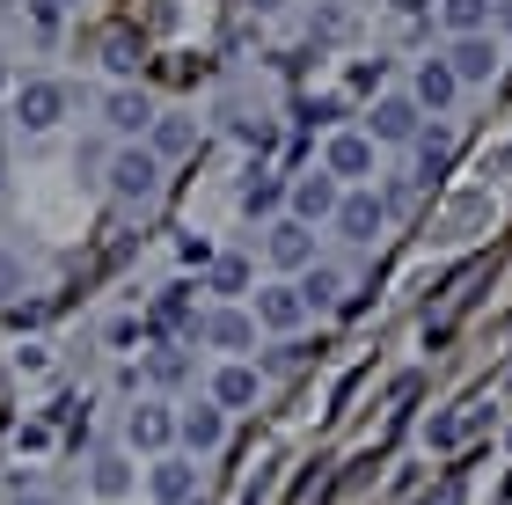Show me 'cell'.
Here are the masks:
<instances>
[{
  "instance_id": "obj_12",
  "label": "cell",
  "mask_w": 512,
  "mask_h": 505,
  "mask_svg": "<svg viewBox=\"0 0 512 505\" xmlns=\"http://www.w3.org/2000/svg\"><path fill=\"white\" fill-rule=\"evenodd\" d=\"M322 169L330 176H366L374 169V140H366V132H337L330 154H322Z\"/></svg>"
},
{
  "instance_id": "obj_6",
  "label": "cell",
  "mask_w": 512,
  "mask_h": 505,
  "mask_svg": "<svg viewBox=\"0 0 512 505\" xmlns=\"http://www.w3.org/2000/svg\"><path fill=\"white\" fill-rule=\"evenodd\" d=\"M103 125L118 132V140H139V132H154V103L139 96V88H118V96L103 103Z\"/></svg>"
},
{
  "instance_id": "obj_25",
  "label": "cell",
  "mask_w": 512,
  "mask_h": 505,
  "mask_svg": "<svg viewBox=\"0 0 512 505\" xmlns=\"http://www.w3.org/2000/svg\"><path fill=\"white\" fill-rule=\"evenodd\" d=\"M235 140H249L256 154H264V147H278V125H264V118H235Z\"/></svg>"
},
{
  "instance_id": "obj_32",
  "label": "cell",
  "mask_w": 512,
  "mask_h": 505,
  "mask_svg": "<svg viewBox=\"0 0 512 505\" xmlns=\"http://www.w3.org/2000/svg\"><path fill=\"white\" fill-rule=\"evenodd\" d=\"M249 8H256V15H278V8H286V0H249Z\"/></svg>"
},
{
  "instance_id": "obj_15",
  "label": "cell",
  "mask_w": 512,
  "mask_h": 505,
  "mask_svg": "<svg viewBox=\"0 0 512 505\" xmlns=\"http://www.w3.org/2000/svg\"><path fill=\"white\" fill-rule=\"evenodd\" d=\"M278 205H286V183H278L271 169H249V183H242V213H249V220H271Z\"/></svg>"
},
{
  "instance_id": "obj_33",
  "label": "cell",
  "mask_w": 512,
  "mask_h": 505,
  "mask_svg": "<svg viewBox=\"0 0 512 505\" xmlns=\"http://www.w3.org/2000/svg\"><path fill=\"white\" fill-rule=\"evenodd\" d=\"M439 505H454V484H447V491H439Z\"/></svg>"
},
{
  "instance_id": "obj_27",
  "label": "cell",
  "mask_w": 512,
  "mask_h": 505,
  "mask_svg": "<svg viewBox=\"0 0 512 505\" xmlns=\"http://www.w3.org/2000/svg\"><path fill=\"white\" fill-rule=\"evenodd\" d=\"M300 118H308V125H337V118H344V103H337V96H315L308 110H300Z\"/></svg>"
},
{
  "instance_id": "obj_10",
  "label": "cell",
  "mask_w": 512,
  "mask_h": 505,
  "mask_svg": "<svg viewBox=\"0 0 512 505\" xmlns=\"http://www.w3.org/2000/svg\"><path fill=\"white\" fill-rule=\"evenodd\" d=\"M300 315H308L300 286H264V293H256V323H264V330H300Z\"/></svg>"
},
{
  "instance_id": "obj_34",
  "label": "cell",
  "mask_w": 512,
  "mask_h": 505,
  "mask_svg": "<svg viewBox=\"0 0 512 505\" xmlns=\"http://www.w3.org/2000/svg\"><path fill=\"white\" fill-rule=\"evenodd\" d=\"M15 505H44V498H15Z\"/></svg>"
},
{
  "instance_id": "obj_18",
  "label": "cell",
  "mask_w": 512,
  "mask_h": 505,
  "mask_svg": "<svg viewBox=\"0 0 512 505\" xmlns=\"http://www.w3.org/2000/svg\"><path fill=\"white\" fill-rule=\"evenodd\" d=\"M125 432H132V447H169V432H176V418H169V410H161V403H139Z\"/></svg>"
},
{
  "instance_id": "obj_21",
  "label": "cell",
  "mask_w": 512,
  "mask_h": 505,
  "mask_svg": "<svg viewBox=\"0 0 512 505\" xmlns=\"http://www.w3.org/2000/svg\"><path fill=\"white\" fill-rule=\"evenodd\" d=\"M469 432H483V410H461V418H432V425H425V440H432L439 454H454L461 440H469Z\"/></svg>"
},
{
  "instance_id": "obj_26",
  "label": "cell",
  "mask_w": 512,
  "mask_h": 505,
  "mask_svg": "<svg viewBox=\"0 0 512 505\" xmlns=\"http://www.w3.org/2000/svg\"><path fill=\"white\" fill-rule=\"evenodd\" d=\"M300 366H308V344H300V337H286V344L271 352V374H300Z\"/></svg>"
},
{
  "instance_id": "obj_22",
  "label": "cell",
  "mask_w": 512,
  "mask_h": 505,
  "mask_svg": "<svg viewBox=\"0 0 512 505\" xmlns=\"http://www.w3.org/2000/svg\"><path fill=\"white\" fill-rule=\"evenodd\" d=\"M147 147H154V154H191V147H198V125H191V118H154Z\"/></svg>"
},
{
  "instance_id": "obj_16",
  "label": "cell",
  "mask_w": 512,
  "mask_h": 505,
  "mask_svg": "<svg viewBox=\"0 0 512 505\" xmlns=\"http://www.w3.org/2000/svg\"><path fill=\"white\" fill-rule=\"evenodd\" d=\"M213 403H220V410L256 403V366H220V374H213Z\"/></svg>"
},
{
  "instance_id": "obj_5",
  "label": "cell",
  "mask_w": 512,
  "mask_h": 505,
  "mask_svg": "<svg viewBox=\"0 0 512 505\" xmlns=\"http://www.w3.org/2000/svg\"><path fill=\"white\" fill-rule=\"evenodd\" d=\"M198 344H213V352H249L256 344V323L235 308H213V315H198Z\"/></svg>"
},
{
  "instance_id": "obj_13",
  "label": "cell",
  "mask_w": 512,
  "mask_h": 505,
  "mask_svg": "<svg viewBox=\"0 0 512 505\" xmlns=\"http://www.w3.org/2000/svg\"><path fill=\"white\" fill-rule=\"evenodd\" d=\"M454 66L447 59H425V66H417V110H447L454 103Z\"/></svg>"
},
{
  "instance_id": "obj_3",
  "label": "cell",
  "mask_w": 512,
  "mask_h": 505,
  "mask_svg": "<svg viewBox=\"0 0 512 505\" xmlns=\"http://www.w3.org/2000/svg\"><path fill=\"white\" fill-rule=\"evenodd\" d=\"M381 220H388V205H381L374 191H344V198H337V213H330V227H337L344 242H374V235H381Z\"/></svg>"
},
{
  "instance_id": "obj_29",
  "label": "cell",
  "mask_w": 512,
  "mask_h": 505,
  "mask_svg": "<svg viewBox=\"0 0 512 505\" xmlns=\"http://www.w3.org/2000/svg\"><path fill=\"white\" fill-rule=\"evenodd\" d=\"M59 8H66V0H30V15L44 22V30H52V22H59Z\"/></svg>"
},
{
  "instance_id": "obj_2",
  "label": "cell",
  "mask_w": 512,
  "mask_h": 505,
  "mask_svg": "<svg viewBox=\"0 0 512 505\" xmlns=\"http://www.w3.org/2000/svg\"><path fill=\"white\" fill-rule=\"evenodd\" d=\"M66 103H74V96H66L59 81H22V88H15V125H22V132H52V125L66 118Z\"/></svg>"
},
{
  "instance_id": "obj_23",
  "label": "cell",
  "mask_w": 512,
  "mask_h": 505,
  "mask_svg": "<svg viewBox=\"0 0 512 505\" xmlns=\"http://www.w3.org/2000/svg\"><path fill=\"white\" fill-rule=\"evenodd\" d=\"M88 484H96V498H125L132 491V469L118 462V454H96V476H88Z\"/></svg>"
},
{
  "instance_id": "obj_20",
  "label": "cell",
  "mask_w": 512,
  "mask_h": 505,
  "mask_svg": "<svg viewBox=\"0 0 512 505\" xmlns=\"http://www.w3.org/2000/svg\"><path fill=\"white\" fill-rule=\"evenodd\" d=\"M439 15H447L454 37H483L491 30V0H439Z\"/></svg>"
},
{
  "instance_id": "obj_30",
  "label": "cell",
  "mask_w": 512,
  "mask_h": 505,
  "mask_svg": "<svg viewBox=\"0 0 512 505\" xmlns=\"http://www.w3.org/2000/svg\"><path fill=\"white\" fill-rule=\"evenodd\" d=\"M0 293H15V264L8 257H0Z\"/></svg>"
},
{
  "instance_id": "obj_31",
  "label": "cell",
  "mask_w": 512,
  "mask_h": 505,
  "mask_svg": "<svg viewBox=\"0 0 512 505\" xmlns=\"http://www.w3.org/2000/svg\"><path fill=\"white\" fill-rule=\"evenodd\" d=\"M491 15L505 22V30H512V0H491Z\"/></svg>"
},
{
  "instance_id": "obj_4",
  "label": "cell",
  "mask_w": 512,
  "mask_h": 505,
  "mask_svg": "<svg viewBox=\"0 0 512 505\" xmlns=\"http://www.w3.org/2000/svg\"><path fill=\"white\" fill-rule=\"evenodd\" d=\"M264 249H271L278 271H308V264H315V227H308V220H271Z\"/></svg>"
},
{
  "instance_id": "obj_7",
  "label": "cell",
  "mask_w": 512,
  "mask_h": 505,
  "mask_svg": "<svg viewBox=\"0 0 512 505\" xmlns=\"http://www.w3.org/2000/svg\"><path fill=\"white\" fill-rule=\"evenodd\" d=\"M374 140H388V147H403V140H417V96H381L374 103Z\"/></svg>"
},
{
  "instance_id": "obj_8",
  "label": "cell",
  "mask_w": 512,
  "mask_h": 505,
  "mask_svg": "<svg viewBox=\"0 0 512 505\" xmlns=\"http://www.w3.org/2000/svg\"><path fill=\"white\" fill-rule=\"evenodd\" d=\"M286 198H293V220H330V213H337V176L315 169V176H300Z\"/></svg>"
},
{
  "instance_id": "obj_11",
  "label": "cell",
  "mask_w": 512,
  "mask_h": 505,
  "mask_svg": "<svg viewBox=\"0 0 512 505\" xmlns=\"http://www.w3.org/2000/svg\"><path fill=\"white\" fill-rule=\"evenodd\" d=\"M198 498V469L176 462V454H161L154 462V505H191Z\"/></svg>"
},
{
  "instance_id": "obj_28",
  "label": "cell",
  "mask_w": 512,
  "mask_h": 505,
  "mask_svg": "<svg viewBox=\"0 0 512 505\" xmlns=\"http://www.w3.org/2000/svg\"><path fill=\"white\" fill-rule=\"evenodd\" d=\"M242 279H249V271H242V264H235V257H220V264H213V286H220V293H235V286H242Z\"/></svg>"
},
{
  "instance_id": "obj_19",
  "label": "cell",
  "mask_w": 512,
  "mask_h": 505,
  "mask_svg": "<svg viewBox=\"0 0 512 505\" xmlns=\"http://www.w3.org/2000/svg\"><path fill=\"white\" fill-rule=\"evenodd\" d=\"M176 432H183V447H220V403H198V410H183L176 418Z\"/></svg>"
},
{
  "instance_id": "obj_17",
  "label": "cell",
  "mask_w": 512,
  "mask_h": 505,
  "mask_svg": "<svg viewBox=\"0 0 512 505\" xmlns=\"http://www.w3.org/2000/svg\"><path fill=\"white\" fill-rule=\"evenodd\" d=\"M417 176H439V169H447V154H454V132L447 125H417Z\"/></svg>"
},
{
  "instance_id": "obj_24",
  "label": "cell",
  "mask_w": 512,
  "mask_h": 505,
  "mask_svg": "<svg viewBox=\"0 0 512 505\" xmlns=\"http://www.w3.org/2000/svg\"><path fill=\"white\" fill-rule=\"evenodd\" d=\"M103 66H110V74H139V44H132V30H110V37H103Z\"/></svg>"
},
{
  "instance_id": "obj_14",
  "label": "cell",
  "mask_w": 512,
  "mask_h": 505,
  "mask_svg": "<svg viewBox=\"0 0 512 505\" xmlns=\"http://www.w3.org/2000/svg\"><path fill=\"white\" fill-rule=\"evenodd\" d=\"M300 301H308V315L315 308H337L344 301V271L337 264H308V271H300Z\"/></svg>"
},
{
  "instance_id": "obj_1",
  "label": "cell",
  "mask_w": 512,
  "mask_h": 505,
  "mask_svg": "<svg viewBox=\"0 0 512 505\" xmlns=\"http://www.w3.org/2000/svg\"><path fill=\"white\" fill-rule=\"evenodd\" d=\"M110 191H118L125 205H147L161 191V154L154 147H118L110 154Z\"/></svg>"
},
{
  "instance_id": "obj_9",
  "label": "cell",
  "mask_w": 512,
  "mask_h": 505,
  "mask_svg": "<svg viewBox=\"0 0 512 505\" xmlns=\"http://www.w3.org/2000/svg\"><path fill=\"white\" fill-rule=\"evenodd\" d=\"M447 66H454V81H491L498 74V44L491 37H454Z\"/></svg>"
}]
</instances>
